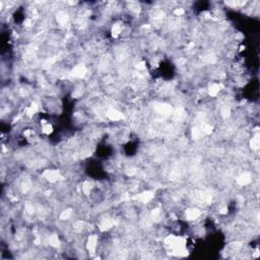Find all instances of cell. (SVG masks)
<instances>
[{"label":"cell","mask_w":260,"mask_h":260,"mask_svg":"<svg viewBox=\"0 0 260 260\" xmlns=\"http://www.w3.org/2000/svg\"><path fill=\"white\" fill-rule=\"evenodd\" d=\"M43 176L46 178L49 182H51V183L57 182L58 180H60L61 178H62V176L60 175V173L58 172V171H56V170H47V171H45L44 174H43Z\"/></svg>","instance_id":"6da1fadb"},{"label":"cell","mask_w":260,"mask_h":260,"mask_svg":"<svg viewBox=\"0 0 260 260\" xmlns=\"http://www.w3.org/2000/svg\"><path fill=\"white\" fill-rule=\"evenodd\" d=\"M153 197V192L152 191H145V192L139 194L138 196H135V199H138L142 203H148Z\"/></svg>","instance_id":"7a4b0ae2"},{"label":"cell","mask_w":260,"mask_h":260,"mask_svg":"<svg viewBox=\"0 0 260 260\" xmlns=\"http://www.w3.org/2000/svg\"><path fill=\"white\" fill-rule=\"evenodd\" d=\"M97 244H98V236L96 235L89 236V238L88 240V249L91 253H95Z\"/></svg>","instance_id":"3957f363"},{"label":"cell","mask_w":260,"mask_h":260,"mask_svg":"<svg viewBox=\"0 0 260 260\" xmlns=\"http://www.w3.org/2000/svg\"><path fill=\"white\" fill-rule=\"evenodd\" d=\"M107 116L111 120H114V121H118V120H120V119L123 118L122 113L119 112V111H117L116 109H110L109 111L107 112Z\"/></svg>","instance_id":"277c9868"},{"label":"cell","mask_w":260,"mask_h":260,"mask_svg":"<svg viewBox=\"0 0 260 260\" xmlns=\"http://www.w3.org/2000/svg\"><path fill=\"white\" fill-rule=\"evenodd\" d=\"M85 67L83 66L82 64H79V65H76V66L72 69V75L74 77H81L84 75L85 73Z\"/></svg>","instance_id":"5b68a950"},{"label":"cell","mask_w":260,"mask_h":260,"mask_svg":"<svg viewBox=\"0 0 260 260\" xmlns=\"http://www.w3.org/2000/svg\"><path fill=\"white\" fill-rule=\"evenodd\" d=\"M199 214H200L199 210L195 208H189L188 210H186V218L189 221H195L199 217Z\"/></svg>","instance_id":"8992f818"},{"label":"cell","mask_w":260,"mask_h":260,"mask_svg":"<svg viewBox=\"0 0 260 260\" xmlns=\"http://www.w3.org/2000/svg\"><path fill=\"white\" fill-rule=\"evenodd\" d=\"M251 181V177L249 174H243L237 179V183L242 186H246L247 184H249Z\"/></svg>","instance_id":"52a82bcc"},{"label":"cell","mask_w":260,"mask_h":260,"mask_svg":"<svg viewBox=\"0 0 260 260\" xmlns=\"http://www.w3.org/2000/svg\"><path fill=\"white\" fill-rule=\"evenodd\" d=\"M221 88H222V85L221 84H218V83H212L210 85V88L208 89V92H209V95L211 97H215L218 95V93L219 92V91H221Z\"/></svg>","instance_id":"ba28073f"},{"label":"cell","mask_w":260,"mask_h":260,"mask_svg":"<svg viewBox=\"0 0 260 260\" xmlns=\"http://www.w3.org/2000/svg\"><path fill=\"white\" fill-rule=\"evenodd\" d=\"M122 30H123V27H122L121 23H115L112 28V35L113 37H118L121 32Z\"/></svg>","instance_id":"9c48e42d"},{"label":"cell","mask_w":260,"mask_h":260,"mask_svg":"<svg viewBox=\"0 0 260 260\" xmlns=\"http://www.w3.org/2000/svg\"><path fill=\"white\" fill-rule=\"evenodd\" d=\"M250 144H251V148H253L254 150H257L259 148V145H260V141H259L258 136H255L254 138H252Z\"/></svg>","instance_id":"30bf717a"},{"label":"cell","mask_w":260,"mask_h":260,"mask_svg":"<svg viewBox=\"0 0 260 260\" xmlns=\"http://www.w3.org/2000/svg\"><path fill=\"white\" fill-rule=\"evenodd\" d=\"M49 243H50V245L53 246V247H57V246H59V239L58 237H57L56 235H53L50 237V239H49Z\"/></svg>","instance_id":"8fae6325"},{"label":"cell","mask_w":260,"mask_h":260,"mask_svg":"<svg viewBox=\"0 0 260 260\" xmlns=\"http://www.w3.org/2000/svg\"><path fill=\"white\" fill-rule=\"evenodd\" d=\"M70 215H71V209H66V210L62 211V213L60 214V218L61 219H67V218H70Z\"/></svg>","instance_id":"7c38bea8"},{"label":"cell","mask_w":260,"mask_h":260,"mask_svg":"<svg viewBox=\"0 0 260 260\" xmlns=\"http://www.w3.org/2000/svg\"><path fill=\"white\" fill-rule=\"evenodd\" d=\"M42 130H43V132H44V133L49 134V133H51V132H52L53 128H52V126H51L50 124H49V123H46V124H44Z\"/></svg>","instance_id":"4fadbf2b"},{"label":"cell","mask_w":260,"mask_h":260,"mask_svg":"<svg viewBox=\"0 0 260 260\" xmlns=\"http://www.w3.org/2000/svg\"><path fill=\"white\" fill-rule=\"evenodd\" d=\"M57 20H58V22H59L60 23H64V22L67 20L66 14H64V13H59L58 16H57Z\"/></svg>","instance_id":"5bb4252c"},{"label":"cell","mask_w":260,"mask_h":260,"mask_svg":"<svg viewBox=\"0 0 260 260\" xmlns=\"http://www.w3.org/2000/svg\"><path fill=\"white\" fill-rule=\"evenodd\" d=\"M174 13L176 14V15H182L183 13H184V10H183L182 8H177V9L175 10Z\"/></svg>","instance_id":"9a60e30c"}]
</instances>
